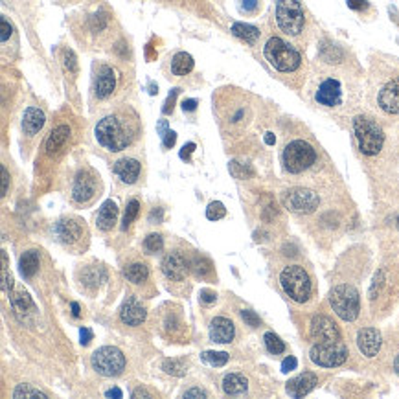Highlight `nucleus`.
Segmentation results:
<instances>
[{
	"label": "nucleus",
	"instance_id": "f257e3e1",
	"mask_svg": "<svg viewBox=\"0 0 399 399\" xmlns=\"http://www.w3.org/2000/svg\"><path fill=\"white\" fill-rule=\"evenodd\" d=\"M96 140L109 151H122L133 142L137 137V124L125 116L111 115L98 122L94 129Z\"/></svg>",
	"mask_w": 399,
	"mask_h": 399
},
{
	"label": "nucleus",
	"instance_id": "f03ea898",
	"mask_svg": "<svg viewBox=\"0 0 399 399\" xmlns=\"http://www.w3.org/2000/svg\"><path fill=\"white\" fill-rule=\"evenodd\" d=\"M353 133L363 155L376 156L377 153H381L383 144H385V133L376 120L368 116H357L353 120Z\"/></svg>",
	"mask_w": 399,
	"mask_h": 399
},
{
	"label": "nucleus",
	"instance_id": "7ed1b4c3",
	"mask_svg": "<svg viewBox=\"0 0 399 399\" xmlns=\"http://www.w3.org/2000/svg\"><path fill=\"white\" fill-rule=\"evenodd\" d=\"M263 53H265L267 61L271 63V67L276 68L278 72H284V74L294 72L300 67V53L297 52V48H293L280 37H271L267 41Z\"/></svg>",
	"mask_w": 399,
	"mask_h": 399
},
{
	"label": "nucleus",
	"instance_id": "20e7f679",
	"mask_svg": "<svg viewBox=\"0 0 399 399\" xmlns=\"http://www.w3.org/2000/svg\"><path fill=\"white\" fill-rule=\"evenodd\" d=\"M280 284L284 287L285 294L291 300L304 304L311 297V280L307 276L306 269L300 265H289L285 267L282 275H280Z\"/></svg>",
	"mask_w": 399,
	"mask_h": 399
},
{
	"label": "nucleus",
	"instance_id": "39448f33",
	"mask_svg": "<svg viewBox=\"0 0 399 399\" xmlns=\"http://www.w3.org/2000/svg\"><path fill=\"white\" fill-rule=\"evenodd\" d=\"M282 160H284V168L289 174L297 175L315 164L316 151L306 140H293L285 146Z\"/></svg>",
	"mask_w": 399,
	"mask_h": 399
},
{
	"label": "nucleus",
	"instance_id": "423d86ee",
	"mask_svg": "<svg viewBox=\"0 0 399 399\" xmlns=\"http://www.w3.org/2000/svg\"><path fill=\"white\" fill-rule=\"evenodd\" d=\"M329 304H331L333 311H335L342 320H346V322H353V320L359 316V293H357V289L351 287V285L342 284L337 285V287H333L331 293H329Z\"/></svg>",
	"mask_w": 399,
	"mask_h": 399
},
{
	"label": "nucleus",
	"instance_id": "0eeeda50",
	"mask_svg": "<svg viewBox=\"0 0 399 399\" xmlns=\"http://www.w3.org/2000/svg\"><path fill=\"white\" fill-rule=\"evenodd\" d=\"M276 24L287 36H298L304 30L306 15L298 0H278L276 2Z\"/></svg>",
	"mask_w": 399,
	"mask_h": 399
},
{
	"label": "nucleus",
	"instance_id": "6e6552de",
	"mask_svg": "<svg viewBox=\"0 0 399 399\" xmlns=\"http://www.w3.org/2000/svg\"><path fill=\"white\" fill-rule=\"evenodd\" d=\"M92 368L103 377H116L120 376L125 368V357L118 348L103 346L96 350L90 357Z\"/></svg>",
	"mask_w": 399,
	"mask_h": 399
},
{
	"label": "nucleus",
	"instance_id": "1a4fd4ad",
	"mask_svg": "<svg viewBox=\"0 0 399 399\" xmlns=\"http://www.w3.org/2000/svg\"><path fill=\"white\" fill-rule=\"evenodd\" d=\"M311 361L319 366L324 368H335L341 366L342 363H346L348 359V348L342 344L341 341L337 342H319L309 350Z\"/></svg>",
	"mask_w": 399,
	"mask_h": 399
},
{
	"label": "nucleus",
	"instance_id": "9d476101",
	"mask_svg": "<svg viewBox=\"0 0 399 399\" xmlns=\"http://www.w3.org/2000/svg\"><path fill=\"white\" fill-rule=\"evenodd\" d=\"M319 196L306 188H293L284 196L285 208L294 213H313L319 208Z\"/></svg>",
	"mask_w": 399,
	"mask_h": 399
},
{
	"label": "nucleus",
	"instance_id": "9b49d317",
	"mask_svg": "<svg viewBox=\"0 0 399 399\" xmlns=\"http://www.w3.org/2000/svg\"><path fill=\"white\" fill-rule=\"evenodd\" d=\"M53 238L59 241V243L72 247V245L80 243L81 238L85 234V225L81 219L78 218H65L59 219L52 228Z\"/></svg>",
	"mask_w": 399,
	"mask_h": 399
},
{
	"label": "nucleus",
	"instance_id": "f8f14e48",
	"mask_svg": "<svg viewBox=\"0 0 399 399\" xmlns=\"http://www.w3.org/2000/svg\"><path fill=\"white\" fill-rule=\"evenodd\" d=\"M96 191H98V177L90 169H85L75 177L72 186V197L75 203H89L96 196Z\"/></svg>",
	"mask_w": 399,
	"mask_h": 399
},
{
	"label": "nucleus",
	"instance_id": "ddd939ff",
	"mask_svg": "<svg viewBox=\"0 0 399 399\" xmlns=\"http://www.w3.org/2000/svg\"><path fill=\"white\" fill-rule=\"evenodd\" d=\"M311 335L319 342H337L341 341V333L331 319L324 315H316L311 320Z\"/></svg>",
	"mask_w": 399,
	"mask_h": 399
},
{
	"label": "nucleus",
	"instance_id": "4468645a",
	"mask_svg": "<svg viewBox=\"0 0 399 399\" xmlns=\"http://www.w3.org/2000/svg\"><path fill=\"white\" fill-rule=\"evenodd\" d=\"M315 100L319 105L324 107H337L342 102V87L341 81L328 78L320 83L319 90L315 94Z\"/></svg>",
	"mask_w": 399,
	"mask_h": 399
},
{
	"label": "nucleus",
	"instance_id": "2eb2a0df",
	"mask_svg": "<svg viewBox=\"0 0 399 399\" xmlns=\"http://www.w3.org/2000/svg\"><path fill=\"white\" fill-rule=\"evenodd\" d=\"M188 271H190V265H188L186 257L182 256L181 252H169L168 256L162 260V272H164L169 280L181 282V280L186 278Z\"/></svg>",
	"mask_w": 399,
	"mask_h": 399
},
{
	"label": "nucleus",
	"instance_id": "dca6fc26",
	"mask_svg": "<svg viewBox=\"0 0 399 399\" xmlns=\"http://www.w3.org/2000/svg\"><path fill=\"white\" fill-rule=\"evenodd\" d=\"M377 103L383 111L388 115H399V78L388 81V83L379 90Z\"/></svg>",
	"mask_w": 399,
	"mask_h": 399
},
{
	"label": "nucleus",
	"instance_id": "f3484780",
	"mask_svg": "<svg viewBox=\"0 0 399 399\" xmlns=\"http://www.w3.org/2000/svg\"><path fill=\"white\" fill-rule=\"evenodd\" d=\"M357 346L366 357H376L381 350V333L376 328H364L357 335Z\"/></svg>",
	"mask_w": 399,
	"mask_h": 399
},
{
	"label": "nucleus",
	"instance_id": "a211bd4d",
	"mask_svg": "<svg viewBox=\"0 0 399 399\" xmlns=\"http://www.w3.org/2000/svg\"><path fill=\"white\" fill-rule=\"evenodd\" d=\"M316 383H319V379H316L315 373L304 372L298 377H294V379H291L287 383V386H285V390H287V394L291 398H304V395H307L315 388Z\"/></svg>",
	"mask_w": 399,
	"mask_h": 399
},
{
	"label": "nucleus",
	"instance_id": "6ab92c4d",
	"mask_svg": "<svg viewBox=\"0 0 399 399\" xmlns=\"http://www.w3.org/2000/svg\"><path fill=\"white\" fill-rule=\"evenodd\" d=\"M120 319L127 326H140L146 320V309L134 297H129L120 309Z\"/></svg>",
	"mask_w": 399,
	"mask_h": 399
},
{
	"label": "nucleus",
	"instance_id": "aec40b11",
	"mask_svg": "<svg viewBox=\"0 0 399 399\" xmlns=\"http://www.w3.org/2000/svg\"><path fill=\"white\" fill-rule=\"evenodd\" d=\"M234 324L232 320L225 319V316H216V319L210 322V339L213 342H219V344H228L234 339Z\"/></svg>",
	"mask_w": 399,
	"mask_h": 399
},
{
	"label": "nucleus",
	"instance_id": "412c9836",
	"mask_svg": "<svg viewBox=\"0 0 399 399\" xmlns=\"http://www.w3.org/2000/svg\"><path fill=\"white\" fill-rule=\"evenodd\" d=\"M140 171H142V166L134 159H120L115 164V174L125 184H134L138 181V177H140Z\"/></svg>",
	"mask_w": 399,
	"mask_h": 399
},
{
	"label": "nucleus",
	"instance_id": "4be33fe9",
	"mask_svg": "<svg viewBox=\"0 0 399 399\" xmlns=\"http://www.w3.org/2000/svg\"><path fill=\"white\" fill-rule=\"evenodd\" d=\"M96 221H98V228L103 232H109L115 228L116 221H118V206H116L115 201H105L102 204Z\"/></svg>",
	"mask_w": 399,
	"mask_h": 399
},
{
	"label": "nucleus",
	"instance_id": "5701e85b",
	"mask_svg": "<svg viewBox=\"0 0 399 399\" xmlns=\"http://www.w3.org/2000/svg\"><path fill=\"white\" fill-rule=\"evenodd\" d=\"M116 87V75L111 67H102L98 72V80H96V96L100 100L111 96Z\"/></svg>",
	"mask_w": 399,
	"mask_h": 399
},
{
	"label": "nucleus",
	"instance_id": "b1692460",
	"mask_svg": "<svg viewBox=\"0 0 399 399\" xmlns=\"http://www.w3.org/2000/svg\"><path fill=\"white\" fill-rule=\"evenodd\" d=\"M45 112L37 109V107H28L23 116V131L31 137V134L39 133L43 125H45Z\"/></svg>",
	"mask_w": 399,
	"mask_h": 399
},
{
	"label": "nucleus",
	"instance_id": "393cba45",
	"mask_svg": "<svg viewBox=\"0 0 399 399\" xmlns=\"http://www.w3.org/2000/svg\"><path fill=\"white\" fill-rule=\"evenodd\" d=\"M68 138H70V127H68V125H58V127L50 133L48 140H46V153H48V155H55V153L67 144Z\"/></svg>",
	"mask_w": 399,
	"mask_h": 399
},
{
	"label": "nucleus",
	"instance_id": "a878e982",
	"mask_svg": "<svg viewBox=\"0 0 399 399\" xmlns=\"http://www.w3.org/2000/svg\"><path fill=\"white\" fill-rule=\"evenodd\" d=\"M223 390L228 395H243L245 392L249 390V383L240 373H228L223 379Z\"/></svg>",
	"mask_w": 399,
	"mask_h": 399
},
{
	"label": "nucleus",
	"instance_id": "bb28decb",
	"mask_svg": "<svg viewBox=\"0 0 399 399\" xmlns=\"http://www.w3.org/2000/svg\"><path fill=\"white\" fill-rule=\"evenodd\" d=\"M18 267H21V275H23L24 278H31V276L37 272V269H39V252L33 249L26 250V252L21 256Z\"/></svg>",
	"mask_w": 399,
	"mask_h": 399
},
{
	"label": "nucleus",
	"instance_id": "cd10ccee",
	"mask_svg": "<svg viewBox=\"0 0 399 399\" xmlns=\"http://www.w3.org/2000/svg\"><path fill=\"white\" fill-rule=\"evenodd\" d=\"M232 33L235 37H240L241 41L249 43V45H254L257 39H260V30L252 24H245V23H234L232 24Z\"/></svg>",
	"mask_w": 399,
	"mask_h": 399
},
{
	"label": "nucleus",
	"instance_id": "c85d7f7f",
	"mask_svg": "<svg viewBox=\"0 0 399 399\" xmlns=\"http://www.w3.org/2000/svg\"><path fill=\"white\" fill-rule=\"evenodd\" d=\"M193 70V58L186 52H179L174 59H171V72L175 75H186Z\"/></svg>",
	"mask_w": 399,
	"mask_h": 399
},
{
	"label": "nucleus",
	"instance_id": "c756f323",
	"mask_svg": "<svg viewBox=\"0 0 399 399\" xmlns=\"http://www.w3.org/2000/svg\"><path fill=\"white\" fill-rule=\"evenodd\" d=\"M124 276L131 284H142L149 276V271H147V267L144 263H131L124 271Z\"/></svg>",
	"mask_w": 399,
	"mask_h": 399
},
{
	"label": "nucleus",
	"instance_id": "7c9ffc66",
	"mask_svg": "<svg viewBox=\"0 0 399 399\" xmlns=\"http://www.w3.org/2000/svg\"><path fill=\"white\" fill-rule=\"evenodd\" d=\"M201 359L206 364H210V366L221 368V366H225V364L228 363V353H226V351H204V353L201 355Z\"/></svg>",
	"mask_w": 399,
	"mask_h": 399
},
{
	"label": "nucleus",
	"instance_id": "2f4dec72",
	"mask_svg": "<svg viewBox=\"0 0 399 399\" xmlns=\"http://www.w3.org/2000/svg\"><path fill=\"white\" fill-rule=\"evenodd\" d=\"M9 302H11V306L17 313H23L26 311L28 307H33L31 304V298L28 297V293H23V291H18V293H9Z\"/></svg>",
	"mask_w": 399,
	"mask_h": 399
},
{
	"label": "nucleus",
	"instance_id": "473e14b6",
	"mask_svg": "<svg viewBox=\"0 0 399 399\" xmlns=\"http://www.w3.org/2000/svg\"><path fill=\"white\" fill-rule=\"evenodd\" d=\"M14 398L15 399H30V398L46 399L48 395H46L43 390H39V388H33L31 385H18L14 392Z\"/></svg>",
	"mask_w": 399,
	"mask_h": 399
},
{
	"label": "nucleus",
	"instance_id": "72a5a7b5",
	"mask_svg": "<svg viewBox=\"0 0 399 399\" xmlns=\"http://www.w3.org/2000/svg\"><path fill=\"white\" fill-rule=\"evenodd\" d=\"M263 341H265L267 350L271 351L272 355H280V353H284V351H285L284 341H282V339H280L278 335H275V333H265V337H263Z\"/></svg>",
	"mask_w": 399,
	"mask_h": 399
},
{
	"label": "nucleus",
	"instance_id": "f704fd0d",
	"mask_svg": "<svg viewBox=\"0 0 399 399\" xmlns=\"http://www.w3.org/2000/svg\"><path fill=\"white\" fill-rule=\"evenodd\" d=\"M144 249H146L149 254L160 252V250L164 249V240H162V235L160 234L147 235L146 240H144Z\"/></svg>",
	"mask_w": 399,
	"mask_h": 399
},
{
	"label": "nucleus",
	"instance_id": "c9c22d12",
	"mask_svg": "<svg viewBox=\"0 0 399 399\" xmlns=\"http://www.w3.org/2000/svg\"><path fill=\"white\" fill-rule=\"evenodd\" d=\"M228 169H230V174L234 175L235 179H249L254 175V169L250 168L249 164H240L238 160H232Z\"/></svg>",
	"mask_w": 399,
	"mask_h": 399
},
{
	"label": "nucleus",
	"instance_id": "e433bc0d",
	"mask_svg": "<svg viewBox=\"0 0 399 399\" xmlns=\"http://www.w3.org/2000/svg\"><path fill=\"white\" fill-rule=\"evenodd\" d=\"M226 216V208L225 204L219 203V201H213V203L208 204V208H206V218L210 221H219Z\"/></svg>",
	"mask_w": 399,
	"mask_h": 399
},
{
	"label": "nucleus",
	"instance_id": "4c0bfd02",
	"mask_svg": "<svg viewBox=\"0 0 399 399\" xmlns=\"http://www.w3.org/2000/svg\"><path fill=\"white\" fill-rule=\"evenodd\" d=\"M138 210H140V203H138L137 199L129 201L127 208H125V216H124V228H127V226L131 225L134 219H137Z\"/></svg>",
	"mask_w": 399,
	"mask_h": 399
},
{
	"label": "nucleus",
	"instance_id": "58836bf2",
	"mask_svg": "<svg viewBox=\"0 0 399 399\" xmlns=\"http://www.w3.org/2000/svg\"><path fill=\"white\" fill-rule=\"evenodd\" d=\"M162 370H164L166 373H171V376H184V366H182L181 363H179V361H164V364H162Z\"/></svg>",
	"mask_w": 399,
	"mask_h": 399
},
{
	"label": "nucleus",
	"instance_id": "ea45409f",
	"mask_svg": "<svg viewBox=\"0 0 399 399\" xmlns=\"http://www.w3.org/2000/svg\"><path fill=\"white\" fill-rule=\"evenodd\" d=\"M9 289H11V276L8 275V256L2 252V291L9 294Z\"/></svg>",
	"mask_w": 399,
	"mask_h": 399
},
{
	"label": "nucleus",
	"instance_id": "a19ab883",
	"mask_svg": "<svg viewBox=\"0 0 399 399\" xmlns=\"http://www.w3.org/2000/svg\"><path fill=\"white\" fill-rule=\"evenodd\" d=\"M241 319L245 320V324L250 326V328H257V326L262 324V320H260V316L254 313V311L250 309H243L241 311Z\"/></svg>",
	"mask_w": 399,
	"mask_h": 399
},
{
	"label": "nucleus",
	"instance_id": "79ce46f5",
	"mask_svg": "<svg viewBox=\"0 0 399 399\" xmlns=\"http://www.w3.org/2000/svg\"><path fill=\"white\" fill-rule=\"evenodd\" d=\"M260 8V0H241V11L245 14H254Z\"/></svg>",
	"mask_w": 399,
	"mask_h": 399
},
{
	"label": "nucleus",
	"instance_id": "37998d69",
	"mask_svg": "<svg viewBox=\"0 0 399 399\" xmlns=\"http://www.w3.org/2000/svg\"><path fill=\"white\" fill-rule=\"evenodd\" d=\"M179 92H181L179 89H174L171 92H169L168 100H166V103H164V109H162V111H164V115H169V112L174 111V103H175V98L179 96Z\"/></svg>",
	"mask_w": 399,
	"mask_h": 399
},
{
	"label": "nucleus",
	"instance_id": "c03bdc74",
	"mask_svg": "<svg viewBox=\"0 0 399 399\" xmlns=\"http://www.w3.org/2000/svg\"><path fill=\"white\" fill-rule=\"evenodd\" d=\"M65 67H67L70 72H78V63H75V55L72 50H67V52H65Z\"/></svg>",
	"mask_w": 399,
	"mask_h": 399
},
{
	"label": "nucleus",
	"instance_id": "a18cd8bd",
	"mask_svg": "<svg viewBox=\"0 0 399 399\" xmlns=\"http://www.w3.org/2000/svg\"><path fill=\"white\" fill-rule=\"evenodd\" d=\"M175 142H177V133L169 129L168 133H166L164 137H162V144H164L166 149H171V147L175 146Z\"/></svg>",
	"mask_w": 399,
	"mask_h": 399
},
{
	"label": "nucleus",
	"instance_id": "49530a36",
	"mask_svg": "<svg viewBox=\"0 0 399 399\" xmlns=\"http://www.w3.org/2000/svg\"><path fill=\"white\" fill-rule=\"evenodd\" d=\"M297 364H298L297 357H285L284 363H282V372H284V373L293 372V370L297 368Z\"/></svg>",
	"mask_w": 399,
	"mask_h": 399
},
{
	"label": "nucleus",
	"instance_id": "de8ad7c7",
	"mask_svg": "<svg viewBox=\"0 0 399 399\" xmlns=\"http://www.w3.org/2000/svg\"><path fill=\"white\" fill-rule=\"evenodd\" d=\"M368 6V0H348V8L353 11H364Z\"/></svg>",
	"mask_w": 399,
	"mask_h": 399
},
{
	"label": "nucleus",
	"instance_id": "09e8293b",
	"mask_svg": "<svg viewBox=\"0 0 399 399\" xmlns=\"http://www.w3.org/2000/svg\"><path fill=\"white\" fill-rule=\"evenodd\" d=\"M0 26H2V43H6L9 36H11V24L8 23V18L2 17L0 18Z\"/></svg>",
	"mask_w": 399,
	"mask_h": 399
},
{
	"label": "nucleus",
	"instance_id": "8fccbe9b",
	"mask_svg": "<svg viewBox=\"0 0 399 399\" xmlns=\"http://www.w3.org/2000/svg\"><path fill=\"white\" fill-rule=\"evenodd\" d=\"M107 26V17L105 15H94L92 17V28L94 30H103Z\"/></svg>",
	"mask_w": 399,
	"mask_h": 399
},
{
	"label": "nucleus",
	"instance_id": "3c124183",
	"mask_svg": "<svg viewBox=\"0 0 399 399\" xmlns=\"http://www.w3.org/2000/svg\"><path fill=\"white\" fill-rule=\"evenodd\" d=\"M92 331H90L89 328H81L80 329V339H81V344H83V346H87V344H89L90 341H92Z\"/></svg>",
	"mask_w": 399,
	"mask_h": 399
},
{
	"label": "nucleus",
	"instance_id": "603ef678",
	"mask_svg": "<svg viewBox=\"0 0 399 399\" xmlns=\"http://www.w3.org/2000/svg\"><path fill=\"white\" fill-rule=\"evenodd\" d=\"M193 151H196V144H193V142L186 144V146L181 149V159L182 160H190V156H191V153H193Z\"/></svg>",
	"mask_w": 399,
	"mask_h": 399
},
{
	"label": "nucleus",
	"instance_id": "864d4df0",
	"mask_svg": "<svg viewBox=\"0 0 399 399\" xmlns=\"http://www.w3.org/2000/svg\"><path fill=\"white\" fill-rule=\"evenodd\" d=\"M216 298H218V294L213 293V291H208V289H203V291H201V300L206 302V304L216 302Z\"/></svg>",
	"mask_w": 399,
	"mask_h": 399
},
{
	"label": "nucleus",
	"instance_id": "5fc2aeb1",
	"mask_svg": "<svg viewBox=\"0 0 399 399\" xmlns=\"http://www.w3.org/2000/svg\"><path fill=\"white\" fill-rule=\"evenodd\" d=\"M197 109V100H184L182 102V111L184 112H193Z\"/></svg>",
	"mask_w": 399,
	"mask_h": 399
},
{
	"label": "nucleus",
	"instance_id": "6e6d98bb",
	"mask_svg": "<svg viewBox=\"0 0 399 399\" xmlns=\"http://www.w3.org/2000/svg\"><path fill=\"white\" fill-rule=\"evenodd\" d=\"M206 392L201 390V388H191V390L184 392V398H206Z\"/></svg>",
	"mask_w": 399,
	"mask_h": 399
},
{
	"label": "nucleus",
	"instance_id": "4d7b16f0",
	"mask_svg": "<svg viewBox=\"0 0 399 399\" xmlns=\"http://www.w3.org/2000/svg\"><path fill=\"white\" fill-rule=\"evenodd\" d=\"M8 188H9V174L8 169L2 168V196L8 193Z\"/></svg>",
	"mask_w": 399,
	"mask_h": 399
},
{
	"label": "nucleus",
	"instance_id": "13d9d810",
	"mask_svg": "<svg viewBox=\"0 0 399 399\" xmlns=\"http://www.w3.org/2000/svg\"><path fill=\"white\" fill-rule=\"evenodd\" d=\"M156 131H159V134H160V138L164 137L166 133L169 131V125H168V120H160L159 124H156Z\"/></svg>",
	"mask_w": 399,
	"mask_h": 399
},
{
	"label": "nucleus",
	"instance_id": "bf43d9fd",
	"mask_svg": "<svg viewBox=\"0 0 399 399\" xmlns=\"http://www.w3.org/2000/svg\"><path fill=\"white\" fill-rule=\"evenodd\" d=\"M107 398H124V394H122L120 388H111V390L105 392Z\"/></svg>",
	"mask_w": 399,
	"mask_h": 399
},
{
	"label": "nucleus",
	"instance_id": "052dcab7",
	"mask_svg": "<svg viewBox=\"0 0 399 399\" xmlns=\"http://www.w3.org/2000/svg\"><path fill=\"white\" fill-rule=\"evenodd\" d=\"M133 398L138 399V398H151V394L147 390H144V388H137V390L133 392Z\"/></svg>",
	"mask_w": 399,
	"mask_h": 399
},
{
	"label": "nucleus",
	"instance_id": "680f3d73",
	"mask_svg": "<svg viewBox=\"0 0 399 399\" xmlns=\"http://www.w3.org/2000/svg\"><path fill=\"white\" fill-rule=\"evenodd\" d=\"M72 315H74L75 319H78V316L81 315V313H80V306H78L75 302H72Z\"/></svg>",
	"mask_w": 399,
	"mask_h": 399
},
{
	"label": "nucleus",
	"instance_id": "e2e57ef3",
	"mask_svg": "<svg viewBox=\"0 0 399 399\" xmlns=\"http://www.w3.org/2000/svg\"><path fill=\"white\" fill-rule=\"evenodd\" d=\"M276 142V138H275V134L272 133H267L265 134V144H269V146H272V144Z\"/></svg>",
	"mask_w": 399,
	"mask_h": 399
},
{
	"label": "nucleus",
	"instance_id": "0e129e2a",
	"mask_svg": "<svg viewBox=\"0 0 399 399\" xmlns=\"http://www.w3.org/2000/svg\"><path fill=\"white\" fill-rule=\"evenodd\" d=\"M394 370H395V373L399 376V355L394 359Z\"/></svg>",
	"mask_w": 399,
	"mask_h": 399
}]
</instances>
